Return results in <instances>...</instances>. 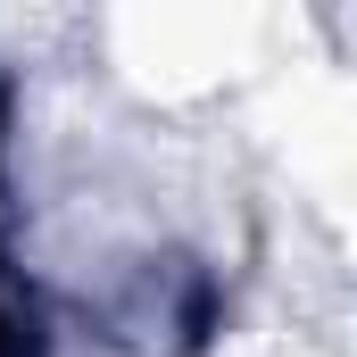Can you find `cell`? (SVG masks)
Segmentation results:
<instances>
[{
	"instance_id": "6da1fadb",
	"label": "cell",
	"mask_w": 357,
	"mask_h": 357,
	"mask_svg": "<svg viewBox=\"0 0 357 357\" xmlns=\"http://www.w3.org/2000/svg\"><path fill=\"white\" fill-rule=\"evenodd\" d=\"M241 50V17H216V8H125L116 17V59L125 75L150 91H208Z\"/></svg>"
}]
</instances>
